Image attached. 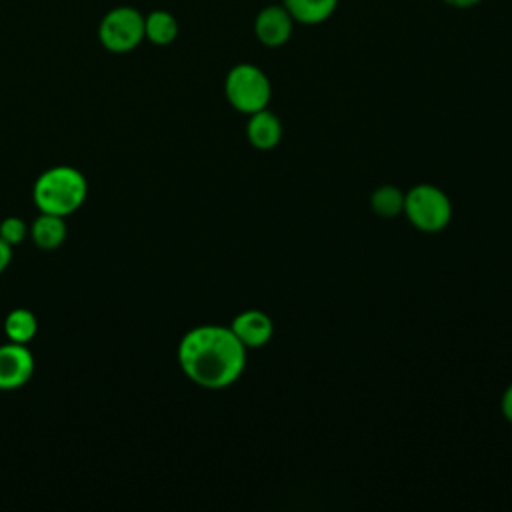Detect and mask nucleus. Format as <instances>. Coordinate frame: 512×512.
<instances>
[{
	"instance_id": "f8f14e48",
	"label": "nucleus",
	"mask_w": 512,
	"mask_h": 512,
	"mask_svg": "<svg viewBox=\"0 0 512 512\" xmlns=\"http://www.w3.org/2000/svg\"><path fill=\"white\" fill-rule=\"evenodd\" d=\"M178 36V20L166 10H152L144 16V38L156 46H168Z\"/></svg>"
},
{
	"instance_id": "f257e3e1",
	"label": "nucleus",
	"mask_w": 512,
	"mask_h": 512,
	"mask_svg": "<svg viewBox=\"0 0 512 512\" xmlns=\"http://www.w3.org/2000/svg\"><path fill=\"white\" fill-rule=\"evenodd\" d=\"M176 356L182 372L208 390L232 386L246 368V346L232 328L216 324L188 330L178 344Z\"/></svg>"
},
{
	"instance_id": "ddd939ff",
	"label": "nucleus",
	"mask_w": 512,
	"mask_h": 512,
	"mask_svg": "<svg viewBox=\"0 0 512 512\" xmlns=\"http://www.w3.org/2000/svg\"><path fill=\"white\" fill-rule=\"evenodd\" d=\"M338 0H284V8L300 24H320L336 10Z\"/></svg>"
},
{
	"instance_id": "7ed1b4c3",
	"label": "nucleus",
	"mask_w": 512,
	"mask_h": 512,
	"mask_svg": "<svg viewBox=\"0 0 512 512\" xmlns=\"http://www.w3.org/2000/svg\"><path fill=\"white\" fill-rule=\"evenodd\" d=\"M224 94L228 102L244 114L264 110L272 88L268 76L254 64H236L224 80Z\"/></svg>"
},
{
	"instance_id": "6e6552de",
	"label": "nucleus",
	"mask_w": 512,
	"mask_h": 512,
	"mask_svg": "<svg viewBox=\"0 0 512 512\" xmlns=\"http://www.w3.org/2000/svg\"><path fill=\"white\" fill-rule=\"evenodd\" d=\"M232 332L246 348L264 346L274 332L272 320L262 310H244L232 320Z\"/></svg>"
},
{
	"instance_id": "dca6fc26",
	"label": "nucleus",
	"mask_w": 512,
	"mask_h": 512,
	"mask_svg": "<svg viewBox=\"0 0 512 512\" xmlns=\"http://www.w3.org/2000/svg\"><path fill=\"white\" fill-rule=\"evenodd\" d=\"M12 262V246L0 238V274L10 266Z\"/></svg>"
},
{
	"instance_id": "4468645a",
	"label": "nucleus",
	"mask_w": 512,
	"mask_h": 512,
	"mask_svg": "<svg viewBox=\"0 0 512 512\" xmlns=\"http://www.w3.org/2000/svg\"><path fill=\"white\" fill-rule=\"evenodd\" d=\"M404 196L406 194H402V190H398L396 186H380L374 190L370 202L376 214L390 218L404 210Z\"/></svg>"
},
{
	"instance_id": "1a4fd4ad",
	"label": "nucleus",
	"mask_w": 512,
	"mask_h": 512,
	"mask_svg": "<svg viewBox=\"0 0 512 512\" xmlns=\"http://www.w3.org/2000/svg\"><path fill=\"white\" fill-rule=\"evenodd\" d=\"M246 136L250 144L258 150H270L274 148L280 138H282V124L276 114L264 110H258L250 114L248 126H246Z\"/></svg>"
},
{
	"instance_id": "9b49d317",
	"label": "nucleus",
	"mask_w": 512,
	"mask_h": 512,
	"mask_svg": "<svg viewBox=\"0 0 512 512\" xmlns=\"http://www.w3.org/2000/svg\"><path fill=\"white\" fill-rule=\"evenodd\" d=\"M4 334L8 342H16V344H26L34 340L36 332H38V318L32 310L28 308H12L6 318H4Z\"/></svg>"
},
{
	"instance_id": "423d86ee",
	"label": "nucleus",
	"mask_w": 512,
	"mask_h": 512,
	"mask_svg": "<svg viewBox=\"0 0 512 512\" xmlns=\"http://www.w3.org/2000/svg\"><path fill=\"white\" fill-rule=\"evenodd\" d=\"M34 368V356L26 344H0V392H12L26 386Z\"/></svg>"
},
{
	"instance_id": "f03ea898",
	"label": "nucleus",
	"mask_w": 512,
	"mask_h": 512,
	"mask_svg": "<svg viewBox=\"0 0 512 512\" xmlns=\"http://www.w3.org/2000/svg\"><path fill=\"white\" fill-rule=\"evenodd\" d=\"M88 196L86 176L66 164L46 168L32 184V200L38 212L68 218L78 212Z\"/></svg>"
},
{
	"instance_id": "f3484780",
	"label": "nucleus",
	"mask_w": 512,
	"mask_h": 512,
	"mask_svg": "<svg viewBox=\"0 0 512 512\" xmlns=\"http://www.w3.org/2000/svg\"><path fill=\"white\" fill-rule=\"evenodd\" d=\"M502 412L512 422V384L508 386V390L502 396Z\"/></svg>"
},
{
	"instance_id": "20e7f679",
	"label": "nucleus",
	"mask_w": 512,
	"mask_h": 512,
	"mask_svg": "<svg viewBox=\"0 0 512 512\" xmlns=\"http://www.w3.org/2000/svg\"><path fill=\"white\" fill-rule=\"evenodd\" d=\"M98 40L108 52H132L144 40V14L134 6L108 10L98 24Z\"/></svg>"
},
{
	"instance_id": "2eb2a0df",
	"label": "nucleus",
	"mask_w": 512,
	"mask_h": 512,
	"mask_svg": "<svg viewBox=\"0 0 512 512\" xmlns=\"http://www.w3.org/2000/svg\"><path fill=\"white\" fill-rule=\"evenodd\" d=\"M30 236V226L20 216H6L0 220V238L12 248L20 246Z\"/></svg>"
},
{
	"instance_id": "9d476101",
	"label": "nucleus",
	"mask_w": 512,
	"mask_h": 512,
	"mask_svg": "<svg viewBox=\"0 0 512 512\" xmlns=\"http://www.w3.org/2000/svg\"><path fill=\"white\" fill-rule=\"evenodd\" d=\"M68 236L66 218L40 212L30 224V238L42 250H56L64 244Z\"/></svg>"
},
{
	"instance_id": "a211bd4d",
	"label": "nucleus",
	"mask_w": 512,
	"mask_h": 512,
	"mask_svg": "<svg viewBox=\"0 0 512 512\" xmlns=\"http://www.w3.org/2000/svg\"><path fill=\"white\" fill-rule=\"evenodd\" d=\"M450 6H454V8H470V6H474V4H478L480 0H446Z\"/></svg>"
},
{
	"instance_id": "0eeeda50",
	"label": "nucleus",
	"mask_w": 512,
	"mask_h": 512,
	"mask_svg": "<svg viewBox=\"0 0 512 512\" xmlns=\"http://www.w3.org/2000/svg\"><path fill=\"white\" fill-rule=\"evenodd\" d=\"M292 26L294 18L284 6H266L256 16L254 32L264 46H282L292 36Z\"/></svg>"
},
{
	"instance_id": "39448f33",
	"label": "nucleus",
	"mask_w": 512,
	"mask_h": 512,
	"mask_svg": "<svg viewBox=\"0 0 512 512\" xmlns=\"http://www.w3.org/2000/svg\"><path fill=\"white\" fill-rule=\"evenodd\" d=\"M402 212L414 228L422 232H438L450 222L452 204L440 188L432 184H418L404 196Z\"/></svg>"
}]
</instances>
